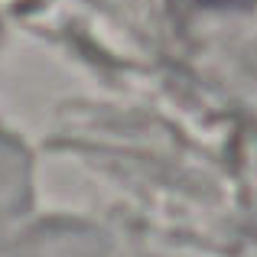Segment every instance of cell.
Segmentation results:
<instances>
[{
  "instance_id": "6da1fadb",
  "label": "cell",
  "mask_w": 257,
  "mask_h": 257,
  "mask_svg": "<svg viewBox=\"0 0 257 257\" xmlns=\"http://www.w3.org/2000/svg\"><path fill=\"white\" fill-rule=\"evenodd\" d=\"M205 7H231V10H238V7H254L257 0H202Z\"/></svg>"
}]
</instances>
